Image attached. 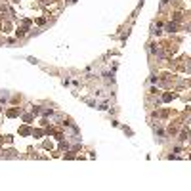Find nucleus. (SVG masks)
Here are the masks:
<instances>
[{
    "label": "nucleus",
    "instance_id": "f257e3e1",
    "mask_svg": "<svg viewBox=\"0 0 191 191\" xmlns=\"http://www.w3.org/2000/svg\"><path fill=\"white\" fill-rule=\"evenodd\" d=\"M166 2H168V0H163V4H166Z\"/></svg>",
    "mask_w": 191,
    "mask_h": 191
}]
</instances>
